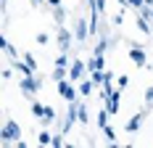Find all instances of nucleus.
<instances>
[{"mask_svg":"<svg viewBox=\"0 0 153 148\" xmlns=\"http://www.w3.org/2000/svg\"><path fill=\"white\" fill-rule=\"evenodd\" d=\"M13 64H16V72L21 74V77H32V74H34V69H32V66L27 64V61H19V58H13Z\"/></svg>","mask_w":153,"mask_h":148,"instance_id":"9","label":"nucleus"},{"mask_svg":"<svg viewBox=\"0 0 153 148\" xmlns=\"http://www.w3.org/2000/svg\"><path fill=\"white\" fill-rule=\"evenodd\" d=\"M145 114H148V108H145V111H140V114H135V117L127 122V130H129V132H137L140 124H143V119H145Z\"/></svg>","mask_w":153,"mask_h":148,"instance_id":"7","label":"nucleus"},{"mask_svg":"<svg viewBox=\"0 0 153 148\" xmlns=\"http://www.w3.org/2000/svg\"><path fill=\"white\" fill-rule=\"evenodd\" d=\"M53 146H56V148L63 146V138H61V135H56V138H53Z\"/></svg>","mask_w":153,"mask_h":148,"instance_id":"27","label":"nucleus"},{"mask_svg":"<svg viewBox=\"0 0 153 148\" xmlns=\"http://www.w3.org/2000/svg\"><path fill=\"white\" fill-rule=\"evenodd\" d=\"M129 5H135V8H143L145 3H143V0H129Z\"/></svg>","mask_w":153,"mask_h":148,"instance_id":"29","label":"nucleus"},{"mask_svg":"<svg viewBox=\"0 0 153 148\" xmlns=\"http://www.w3.org/2000/svg\"><path fill=\"white\" fill-rule=\"evenodd\" d=\"M42 122H56V111H53L50 106H45V117H42Z\"/></svg>","mask_w":153,"mask_h":148,"instance_id":"22","label":"nucleus"},{"mask_svg":"<svg viewBox=\"0 0 153 148\" xmlns=\"http://www.w3.org/2000/svg\"><path fill=\"white\" fill-rule=\"evenodd\" d=\"M56 85H58V95H63L69 103H74V101H76V90L71 87V79H58Z\"/></svg>","mask_w":153,"mask_h":148,"instance_id":"3","label":"nucleus"},{"mask_svg":"<svg viewBox=\"0 0 153 148\" xmlns=\"http://www.w3.org/2000/svg\"><path fill=\"white\" fill-rule=\"evenodd\" d=\"M37 140H40V146H53V138H50L48 132H40V138H37Z\"/></svg>","mask_w":153,"mask_h":148,"instance_id":"20","label":"nucleus"},{"mask_svg":"<svg viewBox=\"0 0 153 148\" xmlns=\"http://www.w3.org/2000/svg\"><path fill=\"white\" fill-rule=\"evenodd\" d=\"M100 130H103V135L108 138V143H114V140H116V132H114V130H111L108 124H106V127H100Z\"/></svg>","mask_w":153,"mask_h":148,"instance_id":"21","label":"nucleus"},{"mask_svg":"<svg viewBox=\"0 0 153 148\" xmlns=\"http://www.w3.org/2000/svg\"><path fill=\"white\" fill-rule=\"evenodd\" d=\"M3 3H5V0H3Z\"/></svg>","mask_w":153,"mask_h":148,"instance_id":"33","label":"nucleus"},{"mask_svg":"<svg viewBox=\"0 0 153 148\" xmlns=\"http://www.w3.org/2000/svg\"><path fill=\"white\" fill-rule=\"evenodd\" d=\"M106 108L111 111V114H116V111H119V90H114V93L106 98Z\"/></svg>","mask_w":153,"mask_h":148,"instance_id":"8","label":"nucleus"},{"mask_svg":"<svg viewBox=\"0 0 153 148\" xmlns=\"http://www.w3.org/2000/svg\"><path fill=\"white\" fill-rule=\"evenodd\" d=\"M24 61H27V64H29L32 69H37V61H34V56H29V53H24Z\"/></svg>","mask_w":153,"mask_h":148,"instance_id":"25","label":"nucleus"},{"mask_svg":"<svg viewBox=\"0 0 153 148\" xmlns=\"http://www.w3.org/2000/svg\"><path fill=\"white\" fill-rule=\"evenodd\" d=\"M0 48H3V50H5V53H8L11 58H19V53H16V50H13V45L8 43L5 37H0Z\"/></svg>","mask_w":153,"mask_h":148,"instance_id":"12","label":"nucleus"},{"mask_svg":"<svg viewBox=\"0 0 153 148\" xmlns=\"http://www.w3.org/2000/svg\"><path fill=\"white\" fill-rule=\"evenodd\" d=\"M48 3H50L53 8H56V5H61V0H48Z\"/></svg>","mask_w":153,"mask_h":148,"instance_id":"30","label":"nucleus"},{"mask_svg":"<svg viewBox=\"0 0 153 148\" xmlns=\"http://www.w3.org/2000/svg\"><path fill=\"white\" fill-rule=\"evenodd\" d=\"M76 117H79L82 124H87V122H90V114H87V108H85V106H79V108H76Z\"/></svg>","mask_w":153,"mask_h":148,"instance_id":"16","label":"nucleus"},{"mask_svg":"<svg viewBox=\"0 0 153 148\" xmlns=\"http://www.w3.org/2000/svg\"><path fill=\"white\" fill-rule=\"evenodd\" d=\"M145 103H148V108L153 106V87H148V90H145Z\"/></svg>","mask_w":153,"mask_h":148,"instance_id":"24","label":"nucleus"},{"mask_svg":"<svg viewBox=\"0 0 153 148\" xmlns=\"http://www.w3.org/2000/svg\"><path fill=\"white\" fill-rule=\"evenodd\" d=\"M127 85H129V77H119V87L124 90V87H127Z\"/></svg>","mask_w":153,"mask_h":148,"instance_id":"28","label":"nucleus"},{"mask_svg":"<svg viewBox=\"0 0 153 148\" xmlns=\"http://www.w3.org/2000/svg\"><path fill=\"white\" fill-rule=\"evenodd\" d=\"M29 3H32V5H40V0H29Z\"/></svg>","mask_w":153,"mask_h":148,"instance_id":"31","label":"nucleus"},{"mask_svg":"<svg viewBox=\"0 0 153 148\" xmlns=\"http://www.w3.org/2000/svg\"><path fill=\"white\" fill-rule=\"evenodd\" d=\"M40 87H42V79H40V77H21V90H24L29 98H32V95H37Z\"/></svg>","mask_w":153,"mask_h":148,"instance_id":"2","label":"nucleus"},{"mask_svg":"<svg viewBox=\"0 0 153 148\" xmlns=\"http://www.w3.org/2000/svg\"><path fill=\"white\" fill-rule=\"evenodd\" d=\"M106 48H108V40L103 37V40L98 43V48H95V56H103V53H106Z\"/></svg>","mask_w":153,"mask_h":148,"instance_id":"19","label":"nucleus"},{"mask_svg":"<svg viewBox=\"0 0 153 148\" xmlns=\"http://www.w3.org/2000/svg\"><path fill=\"white\" fill-rule=\"evenodd\" d=\"M0 140H3V143H19V140H21V127H19V122L8 119V122L3 124V130H0Z\"/></svg>","mask_w":153,"mask_h":148,"instance_id":"1","label":"nucleus"},{"mask_svg":"<svg viewBox=\"0 0 153 148\" xmlns=\"http://www.w3.org/2000/svg\"><path fill=\"white\" fill-rule=\"evenodd\" d=\"M95 8H98V13H103L106 11V0H95Z\"/></svg>","mask_w":153,"mask_h":148,"instance_id":"26","label":"nucleus"},{"mask_svg":"<svg viewBox=\"0 0 153 148\" xmlns=\"http://www.w3.org/2000/svg\"><path fill=\"white\" fill-rule=\"evenodd\" d=\"M53 16H56V21H58V24H63V19H66V11H63V5H56Z\"/></svg>","mask_w":153,"mask_h":148,"instance_id":"17","label":"nucleus"},{"mask_svg":"<svg viewBox=\"0 0 153 148\" xmlns=\"http://www.w3.org/2000/svg\"><path fill=\"white\" fill-rule=\"evenodd\" d=\"M87 69H90V72L106 69V61H103V56H95V58H90V61H87Z\"/></svg>","mask_w":153,"mask_h":148,"instance_id":"11","label":"nucleus"},{"mask_svg":"<svg viewBox=\"0 0 153 148\" xmlns=\"http://www.w3.org/2000/svg\"><path fill=\"white\" fill-rule=\"evenodd\" d=\"M85 66H87L85 61H79V58H76L74 64H71V69H69V79H71V82L82 79V72H85Z\"/></svg>","mask_w":153,"mask_h":148,"instance_id":"6","label":"nucleus"},{"mask_svg":"<svg viewBox=\"0 0 153 148\" xmlns=\"http://www.w3.org/2000/svg\"><path fill=\"white\" fill-rule=\"evenodd\" d=\"M87 37H90V24L79 19V21H76V29H74V40H79V43H85Z\"/></svg>","mask_w":153,"mask_h":148,"instance_id":"4","label":"nucleus"},{"mask_svg":"<svg viewBox=\"0 0 153 148\" xmlns=\"http://www.w3.org/2000/svg\"><path fill=\"white\" fill-rule=\"evenodd\" d=\"M32 114H34V117H45V106L34 101V103H32Z\"/></svg>","mask_w":153,"mask_h":148,"instance_id":"18","label":"nucleus"},{"mask_svg":"<svg viewBox=\"0 0 153 148\" xmlns=\"http://www.w3.org/2000/svg\"><path fill=\"white\" fill-rule=\"evenodd\" d=\"M66 64H69V56H66V53L61 50V56L56 58V66H66Z\"/></svg>","mask_w":153,"mask_h":148,"instance_id":"23","label":"nucleus"},{"mask_svg":"<svg viewBox=\"0 0 153 148\" xmlns=\"http://www.w3.org/2000/svg\"><path fill=\"white\" fill-rule=\"evenodd\" d=\"M137 29L143 32V34H151V24H148V19H145V16H137Z\"/></svg>","mask_w":153,"mask_h":148,"instance_id":"13","label":"nucleus"},{"mask_svg":"<svg viewBox=\"0 0 153 148\" xmlns=\"http://www.w3.org/2000/svg\"><path fill=\"white\" fill-rule=\"evenodd\" d=\"M129 58L135 61L137 66H145V50H143V48H132V50H129Z\"/></svg>","mask_w":153,"mask_h":148,"instance_id":"10","label":"nucleus"},{"mask_svg":"<svg viewBox=\"0 0 153 148\" xmlns=\"http://www.w3.org/2000/svg\"><path fill=\"white\" fill-rule=\"evenodd\" d=\"M143 3H145V5H153V0H143Z\"/></svg>","mask_w":153,"mask_h":148,"instance_id":"32","label":"nucleus"},{"mask_svg":"<svg viewBox=\"0 0 153 148\" xmlns=\"http://www.w3.org/2000/svg\"><path fill=\"white\" fill-rule=\"evenodd\" d=\"M71 32H66L63 29V24H61V29H58V45H61V50L63 53H69V48H71Z\"/></svg>","mask_w":153,"mask_h":148,"instance_id":"5","label":"nucleus"},{"mask_svg":"<svg viewBox=\"0 0 153 148\" xmlns=\"http://www.w3.org/2000/svg\"><path fill=\"white\" fill-rule=\"evenodd\" d=\"M92 85H95L92 79H85V82L79 85V93H82V95H90V93H92Z\"/></svg>","mask_w":153,"mask_h":148,"instance_id":"15","label":"nucleus"},{"mask_svg":"<svg viewBox=\"0 0 153 148\" xmlns=\"http://www.w3.org/2000/svg\"><path fill=\"white\" fill-rule=\"evenodd\" d=\"M108 117H111V111H108V108H100V114H98V127H106Z\"/></svg>","mask_w":153,"mask_h":148,"instance_id":"14","label":"nucleus"}]
</instances>
